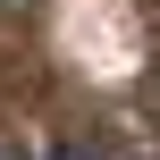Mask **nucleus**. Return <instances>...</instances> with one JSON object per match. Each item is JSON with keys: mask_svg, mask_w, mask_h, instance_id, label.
<instances>
[{"mask_svg": "<svg viewBox=\"0 0 160 160\" xmlns=\"http://www.w3.org/2000/svg\"><path fill=\"white\" fill-rule=\"evenodd\" d=\"M0 160H42V143H0Z\"/></svg>", "mask_w": 160, "mask_h": 160, "instance_id": "obj_1", "label": "nucleus"}]
</instances>
